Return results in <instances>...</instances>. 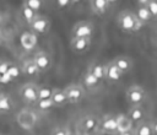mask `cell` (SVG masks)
Returning a JSON list of instances; mask_svg holds the SVG:
<instances>
[{
  "mask_svg": "<svg viewBox=\"0 0 157 135\" xmlns=\"http://www.w3.org/2000/svg\"><path fill=\"white\" fill-rule=\"evenodd\" d=\"M71 5V1L69 0H58L56 1V6L59 9H65V7H69Z\"/></svg>",
  "mask_w": 157,
  "mask_h": 135,
  "instance_id": "33",
  "label": "cell"
},
{
  "mask_svg": "<svg viewBox=\"0 0 157 135\" xmlns=\"http://www.w3.org/2000/svg\"><path fill=\"white\" fill-rule=\"evenodd\" d=\"M50 99H52L54 107H58V108L65 107V106L69 103L64 90H63V88H58V87H55V88L53 90V94H52V98H50Z\"/></svg>",
  "mask_w": 157,
  "mask_h": 135,
  "instance_id": "18",
  "label": "cell"
},
{
  "mask_svg": "<svg viewBox=\"0 0 157 135\" xmlns=\"http://www.w3.org/2000/svg\"><path fill=\"white\" fill-rule=\"evenodd\" d=\"M0 135H5V134H0Z\"/></svg>",
  "mask_w": 157,
  "mask_h": 135,
  "instance_id": "40",
  "label": "cell"
},
{
  "mask_svg": "<svg viewBox=\"0 0 157 135\" xmlns=\"http://www.w3.org/2000/svg\"><path fill=\"white\" fill-rule=\"evenodd\" d=\"M99 120L98 117L93 115V114H87L85 117H82L80 120H78V129L85 133V134H90V133H93V131H97L98 130V126H99Z\"/></svg>",
  "mask_w": 157,
  "mask_h": 135,
  "instance_id": "7",
  "label": "cell"
},
{
  "mask_svg": "<svg viewBox=\"0 0 157 135\" xmlns=\"http://www.w3.org/2000/svg\"><path fill=\"white\" fill-rule=\"evenodd\" d=\"M20 117H23V119H20L18 118V124L22 126V128H25V129H31L33 125H34V123H36V120H37V117H36V114L33 113V112H31V110H21V114H20Z\"/></svg>",
  "mask_w": 157,
  "mask_h": 135,
  "instance_id": "17",
  "label": "cell"
},
{
  "mask_svg": "<svg viewBox=\"0 0 157 135\" xmlns=\"http://www.w3.org/2000/svg\"><path fill=\"white\" fill-rule=\"evenodd\" d=\"M21 72H22V70H21L17 65L11 64V66L9 68V70H7V72H6V76L10 77V79H16V77L20 76Z\"/></svg>",
  "mask_w": 157,
  "mask_h": 135,
  "instance_id": "29",
  "label": "cell"
},
{
  "mask_svg": "<svg viewBox=\"0 0 157 135\" xmlns=\"http://www.w3.org/2000/svg\"><path fill=\"white\" fill-rule=\"evenodd\" d=\"M15 108V102L9 93H2L0 96V114H7Z\"/></svg>",
  "mask_w": 157,
  "mask_h": 135,
  "instance_id": "19",
  "label": "cell"
},
{
  "mask_svg": "<svg viewBox=\"0 0 157 135\" xmlns=\"http://www.w3.org/2000/svg\"><path fill=\"white\" fill-rule=\"evenodd\" d=\"M92 38H71L70 47L77 54H85L91 49Z\"/></svg>",
  "mask_w": 157,
  "mask_h": 135,
  "instance_id": "10",
  "label": "cell"
},
{
  "mask_svg": "<svg viewBox=\"0 0 157 135\" xmlns=\"http://www.w3.org/2000/svg\"><path fill=\"white\" fill-rule=\"evenodd\" d=\"M21 70H22V74L26 75V76H28V77H37L40 74L39 70H38V68H37V65L34 64L33 59L25 60L23 64H22Z\"/></svg>",
  "mask_w": 157,
  "mask_h": 135,
  "instance_id": "20",
  "label": "cell"
},
{
  "mask_svg": "<svg viewBox=\"0 0 157 135\" xmlns=\"http://www.w3.org/2000/svg\"><path fill=\"white\" fill-rule=\"evenodd\" d=\"M101 134H107V135H115L118 134V122H117V115L114 114H107L99 120V126L98 130Z\"/></svg>",
  "mask_w": 157,
  "mask_h": 135,
  "instance_id": "6",
  "label": "cell"
},
{
  "mask_svg": "<svg viewBox=\"0 0 157 135\" xmlns=\"http://www.w3.org/2000/svg\"><path fill=\"white\" fill-rule=\"evenodd\" d=\"M20 97L27 104H36L38 102V86L34 82H27L20 88Z\"/></svg>",
  "mask_w": 157,
  "mask_h": 135,
  "instance_id": "5",
  "label": "cell"
},
{
  "mask_svg": "<svg viewBox=\"0 0 157 135\" xmlns=\"http://www.w3.org/2000/svg\"><path fill=\"white\" fill-rule=\"evenodd\" d=\"M29 9H32L34 12H38L40 9H42V6H43V1H40V0H26V1H23Z\"/></svg>",
  "mask_w": 157,
  "mask_h": 135,
  "instance_id": "28",
  "label": "cell"
},
{
  "mask_svg": "<svg viewBox=\"0 0 157 135\" xmlns=\"http://www.w3.org/2000/svg\"><path fill=\"white\" fill-rule=\"evenodd\" d=\"M0 43H1V38H0Z\"/></svg>",
  "mask_w": 157,
  "mask_h": 135,
  "instance_id": "39",
  "label": "cell"
},
{
  "mask_svg": "<svg viewBox=\"0 0 157 135\" xmlns=\"http://www.w3.org/2000/svg\"><path fill=\"white\" fill-rule=\"evenodd\" d=\"M152 18H157V0H148L146 4Z\"/></svg>",
  "mask_w": 157,
  "mask_h": 135,
  "instance_id": "30",
  "label": "cell"
},
{
  "mask_svg": "<svg viewBox=\"0 0 157 135\" xmlns=\"http://www.w3.org/2000/svg\"><path fill=\"white\" fill-rule=\"evenodd\" d=\"M113 61L118 66V69L121 71L123 75L131 72V70L134 68V60L130 56H128V55H119Z\"/></svg>",
  "mask_w": 157,
  "mask_h": 135,
  "instance_id": "13",
  "label": "cell"
},
{
  "mask_svg": "<svg viewBox=\"0 0 157 135\" xmlns=\"http://www.w3.org/2000/svg\"><path fill=\"white\" fill-rule=\"evenodd\" d=\"M125 98H126V102L130 104V107H132V106H142L144 102L147 98V94H146V91L141 86L132 85V86H130L128 88Z\"/></svg>",
  "mask_w": 157,
  "mask_h": 135,
  "instance_id": "2",
  "label": "cell"
},
{
  "mask_svg": "<svg viewBox=\"0 0 157 135\" xmlns=\"http://www.w3.org/2000/svg\"><path fill=\"white\" fill-rule=\"evenodd\" d=\"M117 23H118V27L125 32V33H134V32H137L144 25L137 20L136 15L130 11V10H123L120 11V14L118 15V18H117Z\"/></svg>",
  "mask_w": 157,
  "mask_h": 135,
  "instance_id": "1",
  "label": "cell"
},
{
  "mask_svg": "<svg viewBox=\"0 0 157 135\" xmlns=\"http://www.w3.org/2000/svg\"><path fill=\"white\" fill-rule=\"evenodd\" d=\"M70 135H76V134H74V133H71V134H70Z\"/></svg>",
  "mask_w": 157,
  "mask_h": 135,
  "instance_id": "38",
  "label": "cell"
},
{
  "mask_svg": "<svg viewBox=\"0 0 157 135\" xmlns=\"http://www.w3.org/2000/svg\"><path fill=\"white\" fill-rule=\"evenodd\" d=\"M1 21H2V16H1V14H0V23H1Z\"/></svg>",
  "mask_w": 157,
  "mask_h": 135,
  "instance_id": "36",
  "label": "cell"
},
{
  "mask_svg": "<svg viewBox=\"0 0 157 135\" xmlns=\"http://www.w3.org/2000/svg\"><path fill=\"white\" fill-rule=\"evenodd\" d=\"M112 5L113 4L109 0H92V1H90V9H91V11L94 15H97V16L105 15L110 10Z\"/></svg>",
  "mask_w": 157,
  "mask_h": 135,
  "instance_id": "11",
  "label": "cell"
},
{
  "mask_svg": "<svg viewBox=\"0 0 157 135\" xmlns=\"http://www.w3.org/2000/svg\"><path fill=\"white\" fill-rule=\"evenodd\" d=\"M135 135H155L152 129V123L150 120H144L139 124H136L134 129Z\"/></svg>",
  "mask_w": 157,
  "mask_h": 135,
  "instance_id": "23",
  "label": "cell"
},
{
  "mask_svg": "<svg viewBox=\"0 0 157 135\" xmlns=\"http://www.w3.org/2000/svg\"><path fill=\"white\" fill-rule=\"evenodd\" d=\"M135 15H136L137 20H139L142 25H146V23L152 18V16H151V14H150L147 6H146V5H141V4L137 5V9H136Z\"/></svg>",
  "mask_w": 157,
  "mask_h": 135,
  "instance_id": "24",
  "label": "cell"
},
{
  "mask_svg": "<svg viewBox=\"0 0 157 135\" xmlns=\"http://www.w3.org/2000/svg\"><path fill=\"white\" fill-rule=\"evenodd\" d=\"M2 93H4V92H2V90H1V88H0V96H1V94H2Z\"/></svg>",
  "mask_w": 157,
  "mask_h": 135,
  "instance_id": "37",
  "label": "cell"
},
{
  "mask_svg": "<svg viewBox=\"0 0 157 135\" xmlns=\"http://www.w3.org/2000/svg\"><path fill=\"white\" fill-rule=\"evenodd\" d=\"M151 123H152V129H153V134H155V135H157V119L152 120Z\"/></svg>",
  "mask_w": 157,
  "mask_h": 135,
  "instance_id": "34",
  "label": "cell"
},
{
  "mask_svg": "<svg viewBox=\"0 0 157 135\" xmlns=\"http://www.w3.org/2000/svg\"><path fill=\"white\" fill-rule=\"evenodd\" d=\"M53 90L54 87H50L48 85H43L38 87V101L42 99H50L52 94H53Z\"/></svg>",
  "mask_w": 157,
  "mask_h": 135,
  "instance_id": "26",
  "label": "cell"
},
{
  "mask_svg": "<svg viewBox=\"0 0 157 135\" xmlns=\"http://www.w3.org/2000/svg\"><path fill=\"white\" fill-rule=\"evenodd\" d=\"M10 66H11V63H9V61H0V75L1 76L6 75V72H7Z\"/></svg>",
  "mask_w": 157,
  "mask_h": 135,
  "instance_id": "32",
  "label": "cell"
},
{
  "mask_svg": "<svg viewBox=\"0 0 157 135\" xmlns=\"http://www.w3.org/2000/svg\"><path fill=\"white\" fill-rule=\"evenodd\" d=\"M82 85L88 90V91H96L102 86V82L96 79L88 70L82 75Z\"/></svg>",
  "mask_w": 157,
  "mask_h": 135,
  "instance_id": "16",
  "label": "cell"
},
{
  "mask_svg": "<svg viewBox=\"0 0 157 135\" xmlns=\"http://www.w3.org/2000/svg\"><path fill=\"white\" fill-rule=\"evenodd\" d=\"M118 135H135V133H134V130H130V131H125V133H121Z\"/></svg>",
  "mask_w": 157,
  "mask_h": 135,
  "instance_id": "35",
  "label": "cell"
},
{
  "mask_svg": "<svg viewBox=\"0 0 157 135\" xmlns=\"http://www.w3.org/2000/svg\"><path fill=\"white\" fill-rule=\"evenodd\" d=\"M33 61L37 65L39 72H47L50 68H52V58L50 55L44 52V50H39L34 54L33 56Z\"/></svg>",
  "mask_w": 157,
  "mask_h": 135,
  "instance_id": "9",
  "label": "cell"
},
{
  "mask_svg": "<svg viewBox=\"0 0 157 135\" xmlns=\"http://www.w3.org/2000/svg\"><path fill=\"white\" fill-rule=\"evenodd\" d=\"M117 122H118V134L134 130L132 129V122L128 118L126 114H118L117 115Z\"/></svg>",
  "mask_w": 157,
  "mask_h": 135,
  "instance_id": "22",
  "label": "cell"
},
{
  "mask_svg": "<svg viewBox=\"0 0 157 135\" xmlns=\"http://www.w3.org/2000/svg\"><path fill=\"white\" fill-rule=\"evenodd\" d=\"M29 27L34 34H45L50 29V21L48 17L43 15H38L34 18V21L29 25Z\"/></svg>",
  "mask_w": 157,
  "mask_h": 135,
  "instance_id": "8",
  "label": "cell"
},
{
  "mask_svg": "<svg viewBox=\"0 0 157 135\" xmlns=\"http://www.w3.org/2000/svg\"><path fill=\"white\" fill-rule=\"evenodd\" d=\"M21 14H22V17H23V20L26 21V23L29 26L33 21H34V18L38 16V14L37 12H34L32 9H29L25 2L22 4V6H21Z\"/></svg>",
  "mask_w": 157,
  "mask_h": 135,
  "instance_id": "25",
  "label": "cell"
},
{
  "mask_svg": "<svg viewBox=\"0 0 157 135\" xmlns=\"http://www.w3.org/2000/svg\"><path fill=\"white\" fill-rule=\"evenodd\" d=\"M88 71L96 79H98L101 82H103L105 80V64H102V63H92L88 66Z\"/></svg>",
  "mask_w": 157,
  "mask_h": 135,
  "instance_id": "21",
  "label": "cell"
},
{
  "mask_svg": "<svg viewBox=\"0 0 157 135\" xmlns=\"http://www.w3.org/2000/svg\"><path fill=\"white\" fill-rule=\"evenodd\" d=\"M126 115L132 122V124L134 123L139 124V123L146 120V112L142 108V106H132V107H130Z\"/></svg>",
  "mask_w": 157,
  "mask_h": 135,
  "instance_id": "15",
  "label": "cell"
},
{
  "mask_svg": "<svg viewBox=\"0 0 157 135\" xmlns=\"http://www.w3.org/2000/svg\"><path fill=\"white\" fill-rule=\"evenodd\" d=\"M94 25L91 21H78L71 31V38H92Z\"/></svg>",
  "mask_w": 157,
  "mask_h": 135,
  "instance_id": "4",
  "label": "cell"
},
{
  "mask_svg": "<svg viewBox=\"0 0 157 135\" xmlns=\"http://www.w3.org/2000/svg\"><path fill=\"white\" fill-rule=\"evenodd\" d=\"M64 92L66 94L67 102L70 104H77L82 102V99L86 96V91L82 85L80 83H71L64 88Z\"/></svg>",
  "mask_w": 157,
  "mask_h": 135,
  "instance_id": "3",
  "label": "cell"
},
{
  "mask_svg": "<svg viewBox=\"0 0 157 135\" xmlns=\"http://www.w3.org/2000/svg\"><path fill=\"white\" fill-rule=\"evenodd\" d=\"M71 131L67 126H58L55 129H53L50 135H70Z\"/></svg>",
  "mask_w": 157,
  "mask_h": 135,
  "instance_id": "31",
  "label": "cell"
},
{
  "mask_svg": "<svg viewBox=\"0 0 157 135\" xmlns=\"http://www.w3.org/2000/svg\"><path fill=\"white\" fill-rule=\"evenodd\" d=\"M37 34H34L33 32H23L20 37V43L21 47L26 50V52H31L36 48L37 45Z\"/></svg>",
  "mask_w": 157,
  "mask_h": 135,
  "instance_id": "14",
  "label": "cell"
},
{
  "mask_svg": "<svg viewBox=\"0 0 157 135\" xmlns=\"http://www.w3.org/2000/svg\"><path fill=\"white\" fill-rule=\"evenodd\" d=\"M34 107H36L37 110H39V112H47V110L52 109V108L54 107V104H53L52 99H42V101H38V102L34 104Z\"/></svg>",
  "mask_w": 157,
  "mask_h": 135,
  "instance_id": "27",
  "label": "cell"
},
{
  "mask_svg": "<svg viewBox=\"0 0 157 135\" xmlns=\"http://www.w3.org/2000/svg\"><path fill=\"white\" fill-rule=\"evenodd\" d=\"M123 74L118 69V66L114 64V61H109L105 64V80L110 83H117L121 80Z\"/></svg>",
  "mask_w": 157,
  "mask_h": 135,
  "instance_id": "12",
  "label": "cell"
}]
</instances>
